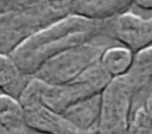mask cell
<instances>
[{"label": "cell", "mask_w": 152, "mask_h": 134, "mask_svg": "<svg viewBox=\"0 0 152 134\" xmlns=\"http://www.w3.org/2000/svg\"><path fill=\"white\" fill-rule=\"evenodd\" d=\"M104 21L69 14L28 36L10 56L25 76L33 77L37 70L52 57L101 36Z\"/></svg>", "instance_id": "1"}, {"label": "cell", "mask_w": 152, "mask_h": 134, "mask_svg": "<svg viewBox=\"0 0 152 134\" xmlns=\"http://www.w3.org/2000/svg\"><path fill=\"white\" fill-rule=\"evenodd\" d=\"M69 14V0H25L0 15V53L10 55L28 36Z\"/></svg>", "instance_id": "2"}, {"label": "cell", "mask_w": 152, "mask_h": 134, "mask_svg": "<svg viewBox=\"0 0 152 134\" xmlns=\"http://www.w3.org/2000/svg\"><path fill=\"white\" fill-rule=\"evenodd\" d=\"M112 77L100 62L82 72L74 81L62 85H48L39 81V95L44 106L62 114L72 104L100 95Z\"/></svg>", "instance_id": "3"}, {"label": "cell", "mask_w": 152, "mask_h": 134, "mask_svg": "<svg viewBox=\"0 0 152 134\" xmlns=\"http://www.w3.org/2000/svg\"><path fill=\"white\" fill-rule=\"evenodd\" d=\"M107 47L88 42L63 51L45 62L34 74V78L48 85H62L77 78L88 68L100 62Z\"/></svg>", "instance_id": "4"}, {"label": "cell", "mask_w": 152, "mask_h": 134, "mask_svg": "<svg viewBox=\"0 0 152 134\" xmlns=\"http://www.w3.org/2000/svg\"><path fill=\"white\" fill-rule=\"evenodd\" d=\"M137 87L128 74L114 77L101 92L97 134H125L131 117V109Z\"/></svg>", "instance_id": "5"}, {"label": "cell", "mask_w": 152, "mask_h": 134, "mask_svg": "<svg viewBox=\"0 0 152 134\" xmlns=\"http://www.w3.org/2000/svg\"><path fill=\"white\" fill-rule=\"evenodd\" d=\"M18 100L24 108L30 129L42 134H97L96 128L90 130L78 129L62 114L44 106L39 95V81L34 77L28 79Z\"/></svg>", "instance_id": "6"}, {"label": "cell", "mask_w": 152, "mask_h": 134, "mask_svg": "<svg viewBox=\"0 0 152 134\" xmlns=\"http://www.w3.org/2000/svg\"><path fill=\"white\" fill-rule=\"evenodd\" d=\"M102 34L122 43L137 53L152 46V17L145 19L131 11L125 12L106 20Z\"/></svg>", "instance_id": "7"}, {"label": "cell", "mask_w": 152, "mask_h": 134, "mask_svg": "<svg viewBox=\"0 0 152 134\" xmlns=\"http://www.w3.org/2000/svg\"><path fill=\"white\" fill-rule=\"evenodd\" d=\"M132 4L128 0H69V12L84 19L104 21L128 12Z\"/></svg>", "instance_id": "8"}, {"label": "cell", "mask_w": 152, "mask_h": 134, "mask_svg": "<svg viewBox=\"0 0 152 134\" xmlns=\"http://www.w3.org/2000/svg\"><path fill=\"white\" fill-rule=\"evenodd\" d=\"M28 129L19 100L0 94V134H28Z\"/></svg>", "instance_id": "9"}, {"label": "cell", "mask_w": 152, "mask_h": 134, "mask_svg": "<svg viewBox=\"0 0 152 134\" xmlns=\"http://www.w3.org/2000/svg\"><path fill=\"white\" fill-rule=\"evenodd\" d=\"M100 95L89 97L72 104L71 107L65 109L62 115L81 130H90L96 128L101 109Z\"/></svg>", "instance_id": "10"}, {"label": "cell", "mask_w": 152, "mask_h": 134, "mask_svg": "<svg viewBox=\"0 0 152 134\" xmlns=\"http://www.w3.org/2000/svg\"><path fill=\"white\" fill-rule=\"evenodd\" d=\"M31 77L25 76L12 57L6 53H0V91L1 94L10 95L19 98L24 88Z\"/></svg>", "instance_id": "11"}, {"label": "cell", "mask_w": 152, "mask_h": 134, "mask_svg": "<svg viewBox=\"0 0 152 134\" xmlns=\"http://www.w3.org/2000/svg\"><path fill=\"white\" fill-rule=\"evenodd\" d=\"M134 55V52L125 46H110L102 53L100 63L112 78L120 77L131 70Z\"/></svg>", "instance_id": "12"}, {"label": "cell", "mask_w": 152, "mask_h": 134, "mask_svg": "<svg viewBox=\"0 0 152 134\" xmlns=\"http://www.w3.org/2000/svg\"><path fill=\"white\" fill-rule=\"evenodd\" d=\"M127 74L133 79L138 91L148 84L152 79V46L134 55L133 65Z\"/></svg>", "instance_id": "13"}, {"label": "cell", "mask_w": 152, "mask_h": 134, "mask_svg": "<svg viewBox=\"0 0 152 134\" xmlns=\"http://www.w3.org/2000/svg\"><path fill=\"white\" fill-rule=\"evenodd\" d=\"M151 132L152 117L142 104L131 114L125 134H151Z\"/></svg>", "instance_id": "14"}, {"label": "cell", "mask_w": 152, "mask_h": 134, "mask_svg": "<svg viewBox=\"0 0 152 134\" xmlns=\"http://www.w3.org/2000/svg\"><path fill=\"white\" fill-rule=\"evenodd\" d=\"M134 4L142 9L152 11V0H137L134 1Z\"/></svg>", "instance_id": "15"}, {"label": "cell", "mask_w": 152, "mask_h": 134, "mask_svg": "<svg viewBox=\"0 0 152 134\" xmlns=\"http://www.w3.org/2000/svg\"><path fill=\"white\" fill-rule=\"evenodd\" d=\"M144 107L146 108V110L148 111V114H150L151 117H152V90H151V92L148 94V96H147V98H146V101H145Z\"/></svg>", "instance_id": "16"}]
</instances>
